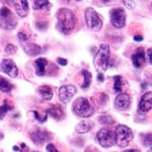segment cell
<instances>
[{"instance_id": "7c38bea8", "label": "cell", "mask_w": 152, "mask_h": 152, "mask_svg": "<svg viewBox=\"0 0 152 152\" xmlns=\"http://www.w3.org/2000/svg\"><path fill=\"white\" fill-rule=\"evenodd\" d=\"M50 138L51 137H50V133L48 132H45V130H42V129H38V130H36V132L31 133V139L36 144L45 143V142L50 140Z\"/></svg>"}, {"instance_id": "6da1fadb", "label": "cell", "mask_w": 152, "mask_h": 152, "mask_svg": "<svg viewBox=\"0 0 152 152\" xmlns=\"http://www.w3.org/2000/svg\"><path fill=\"white\" fill-rule=\"evenodd\" d=\"M56 27L60 32L68 35L75 27V17L70 9L60 8L56 13Z\"/></svg>"}, {"instance_id": "f35d334b", "label": "cell", "mask_w": 152, "mask_h": 152, "mask_svg": "<svg viewBox=\"0 0 152 152\" xmlns=\"http://www.w3.org/2000/svg\"><path fill=\"white\" fill-rule=\"evenodd\" d=\"M34 152H38V151H34Z\"/></svg>"}, {"instance_id": "836d02e7", "label": "cell", "mask_w": 152, "mask_h": 152, "mask_svg": "<svg viewBox=\"0 0 152 152\" xmlns=\"http://www.w3.org/2000/svg\"><path fill=\"white\" fill-rule=\"evenodd\" d=\"M57 62L62 66H65L66 64H67V60L64 59V58H57Z\"/></svg>"}, {"instance_id": "1f68e13d", "label": "cell", "mask_w": 152, "mask_h": 152, "mask_svg": "<svg viewBox=\"0 0 152 152\" xmlns=\"http://www.w3.org/2000/svg\"><path fill=\"white\" fill-rule=\"evenodd\" d=\"M146 56H147L148 60H149V62L152 64V48H149V50H147V51H146Z\"/></svg>"}, {"instance_id": "44dd1931", "label": "cell", "mask_w": 152, "mask_h": 152, "mask_svg": "<svg viewBox=\"0 0 152 152\" xmlns=\"http://www.w3.org/2000/svg\"><path fill=\"white\" fill-rule=\"evenodd\" d=\"M12 89H13V85L7 79L0 76V91L3 93H10Z\"/></svg>"}, {"instance_id": "8992f818", "label": "cell", "mask_w": 152, "mask_h": 152, "mask_svg": "<svg viewBox=\"0 0 152 152\" xmlns=\"http://www.w3.org/2000/svg\"><path fill=\"white\" fill-rule=\"evenodd\" d=\"M17 25V20L11 10L7 7L0 9V27L6 30H13Z\"/></svg>"}, {"instance_id": "74e56055", "label": "cell", "mask_w": 152, "mask_h": 152, "mask_svg": "<svg viewBox=\"0 0 152 152\" xmlns=\"http://www.w3.org/2000/svg\"><path fill=\"white\" fill-rule=\"evenodd\" d=\"M148 152H152V148H151V149H150L149 151H148Z\"/></svg>"}, {"instance_id": "2e32d148", "label": "cell", "mask_w": 152, "mask_h": 152, "mask_svg": "<svg viewBox=\"0 0 152 152\" xmlns=\"http://www.w3.org/2000/svg\"><path fill=\"white\" fill-rule=\"evenodd\" d=\"M47 114H48L51 118L56 121H61L64 118V112H63L62 109L57 105H54L53 107H50V109H48Z\"/></svg>"}, {"instance_id": "52a82bcc", "label": "cell", "mask_w": 152, "mask_h": 152, "mask_svg": "<svg viewBox=\"0 0 152 152\" xmlns=\"http://www.w3.org/2000/svg\"><path fill=\"white\" fill-rule=\"evenodd\" d=\"M97 139L100 145L103 147L109 148L115 143V133L108 129H102L97 132Z\"/></svg>"}, {"instance_id": "484cf974", "label": "cell", "mask_w": 152, "mask_h": 152, "mask_svg": "<svg viewBox=\"0 0 152 152\" xmlns=\"http://www.w3.org/2000/svg\"><path fill=\"white\" fill-rule=\"evenodd\" d=\"M99 121L100 123L104 124H113L115 123V120L111 115H103V117H100Z\"/></svg>"}, {"instance_id": "4fadbf2b", "label": "cell", "mask_w": 152, "mask_h": 152, "mask_svg": "<svg viewBox=\"0 0 152 152\" xmlns=\"http://www.w3.org/2000/svg\"><path fill=\"white\" fill-rule=\"evenodd\" d=\"M130 105V97L126 93H121L118 96L115 97V106L121 110H126Z\"/></svg>"}, {"instance_id": "603a6c76", "label": "cell", "mask_w": 152, "mask_h": 152, "mask_svg": "<svg viewBox=\"0 0 152 152\" xmlns=\"http://www.w3.org/2000/svg\"><path fill=\"white\" fill-rule=\"evenodd\" d=\"M81 73L84 76V83L82 84L81 87L83 88V89H86V88L90 86V83H91V81H92V74L87 70H82Z\"/></svg>"}, {"instance_id": "e575fe53", "label": "cell", "mask_w": 152, "mask_h": 152, "mask_svg": "<svg viewBox=\"0 0 152 152\" xmlns=\"http://www.w3.org/2000/svg\"><path fill=\"white\" fill-rule=\"evenodd\" d=\"M142 39H143V38H142V36H140V35H137V36H134V41H136V42H141Z\"/></svg>"}, {"instance_id": "83f0119b", "label": "cell", "mask_w": 152, "mask_h": 152, "mask_svg": "<svg viewBox=\"0 0 152 152\" xmlns=\"http://www.w3.org/2000/svg\"><path fill=\"white\" fill-rule=\"evenodd\" d=\"M143 144L146 147L152 146V133H150V134H147L146 136H145L144 139H143Z\"/></svg>"}, {"instance_id": "4316f807", "label": "cell", "mask_w": 152, "mask_h": 152, "mask_svg": "<svg viewBox=\"0 0 152 152\" xmlns=\"http://www.w3.org/2000/svg\"><path fill=\"white\" fill-rule=\"evenodd\" d=\"M16 51H17V48L15 47L14 45L10 44L5 48V53L6 54H8V56H13L14 53H16Z\"/></svg>"}, {"instance_id": "d6a6232c", "label": "cell", "mask_w": 152, "mask_h": 152, "mask_svg": "<svg viewBox=\"0 0 152 152\" xmlns=\"http://www.w3.org/2000/svg\"><path fill=\"white\" fill-rule=\"evenodd\" d=\"M124 4L126 6H127L129 8H133L135 6V2L134 1H132V2H130V1H124Z\"/></svg>"}, {"instance_id": "d4e9b609", "label": "cell", "mask_w": 152, "mask_h": 152, "mask_svg": "<svg viewBox=\"0 0 152 152\" xmlns=\"http://www.w3.org/2000/svg\"><path fill=\"white\" fill-rule=\"evenodd\" d=\"M12 109V106L7 104V102L4 103L3 106H0V120L5 117V115L7 114V112Z\"/></svg>"}, {"instance_id": "ffe728a7", "label": "cell", "mask_w": 152, "mask_h": 152, "mask_svg": "<svg viewBox=\"0 0 152 152\" xmlns=\"http://www.w3.org/2000/svg\"><path fill=\"white\" fill-rule=\"evenodd\" d=\"M38 92L39 95L42 96V98L44 100H47V101H48V100H50L51 98H53V89L48 86V85H42V86H39V89H38Z\"/></svg>"}, {"instance_id": "7402d4cb", "label": "cell", "mask_w": 152, "mask_h": 152, "mask_svg": "<svg viewBox=\"0 0 152 152\" xmlns=\"http://www.w3.org/2000/svg\"><path fill=\"white\" fill-rule=\"evenodd\" d=\"M50 3L48 0H38V1H34L33 7L35 10H39V9H45V8H50Z\"/></svg>"}, {"instance_id": "ba28073f", "label": "cell", "mask_w": 152, "mask_h": 152, "mask_svg": "<svg viewBox=\"0 0 152 152\" xmlns=\"http://www.w3.org/2000/svg\"><path fill=\"white\" fill-rule=\"evenodd\" d=\"M111 23L115 28L121 29L126 25V12L123 8H114L110 12Z\"/></svg>"}, {"instance_id": "8d00e7d4", "label": "cell", "mask_w": 152, "mask_h": 152, "mask_svg": "<svg viewBox=\"0 0 152 152\" xmlns=\"http://www.w3.org/2000/svg\"><path fill=\"white\" fill-rule=\"evenodd\" d=\"M124 152H139V151L136 150V149H130V150H126V151H124Z\"/></svg>"}, {"instance_id": "9a60e30c", "label": "cell", "mask_w": 152, "mask_h": 152, "mask_svg": "<svg viewBox=\"0 0 152 152\" xmlns=\"http://www.w3.org/2000/svg\"><path fill=\"white\" fill-rule=\"evenodd\" d=\"M14 7L16 10L17 14L20 17H26L29 13V3L26 0H22V1L14 2Z\"/></svg>"}, {"instance_id": "4dcf8cb0", "label": "cell", "mask_w": 152, "mask_h": 152, "mask_svg": "<svg viewBox=\"0 0 152 152\" xmlns=\"http://www.w3.org/2000/svg\"><path fill=\"white\" fill-rule=\"evenodd\" d=\"M45 149H47L48 152H59V151L56 148V146H54L53 144H51V143L48 144V145H47V147H45Z\"/></svg>"}, {"instance_id": "d6986e66", "label": "cell", "mask_w": 152, "mask_h": 152, "mask_svg": "<svg viewBox=\"0 0 152 152\" xmlns=\"http://www.w3.org/2000/svg\"><path fill=\"white\" fill-rule=\"evenodd\" d=\"M94 126L93 123H91L90 121H80L77 126H76L75 129L76 132L78 133H86V132H89L92 127Z\"/></svg>"}, {"instance_id": "ac0fdd59", "label": "cell", "mask_w": 152, "mask_h": 152, "mask_svg": "<svg viewBox=\"0 0 152 152\" xmlns=\"http://www.w3.org/2000/svg\"><path fill=\"white\" fill-rule=\"evenodd\" d=\"M36 64V74L38 76H42L45 73V67L48 64V60L44 57H39L35 60Z\"/></svg>"}, {"instance_id": "7a4b0ae2", "label": "cell", "mask_w": 152, "mask_h": 152, "mask_svg": "<svg viewBox=\"0 0 152 152\" xmlns=\"http://www.w3.org/2000/svg\"><path fill=\"white\" fill-rule=\"evenodd\" d=\"M109 60H110V48L108 45H101L94 56V66L98 73L103 74V72L107 70Z\"/></svg>"}, {"instance_id": "3957f363", "label": "cell", "mask_w": 152, "mask_h": 152, "mask_svg": "<svg viewBox=\"0 0 152 152\" xmlns=\"http://www.w3.org/2000/svg\"><path fill=\"white\" fill-rule=\"evenodd\" d=\"M72 110L76 115L81 118H89L95 112L93 106L90 104L86 98H83V97L75 100L72 105Z\"/></svg>"}, {"instance_id": "f546056e", "label": "cell", "mask_w": 152, "mask_h": 152, "mask_svg": "<svg viewBox=\"0 0 152 152\" xmlns=\"http://www.w3.org/2000/svg\"><path fill=\"white\" fill-rule=\"evenodd\" d=\"M33 114H34V115H35V118H37V120L39 121H41V123H44V121H47V118H48V115H45V117H44V118H42L41 115H39V113L38 112H36V111H33L32 112Z\"/></svg>"}, {"instance_id": "d590c367", "label": "cell", "mask_w": 152, "mask_h": 152, "mask_svg": "<svg viewBox=\"0 0 152 152\" xmlns=\"http://www.w3.org/2000/svg\"><path fill=\"white\" fill-rule=\"evenodd\" d=\"M97 78H98V80H99L100 82H103V81H104V75H103L102 73H99V74H98V77H97Z\"/></svg>"}, {"instance_id": "cb8c5ba5", "label": "cell", "mask_w": 152, "mask_h": 152, "mask_svg": "<svg viewBox=\"0 0 152 152\" xmlns=\"http://www.w3.org/2000/svg\"><path fill=\"white\" fill-rule=\"evenodd\" d=\"M114 80H115L114 90L115 91V92H121V88H123V80H121V77L117 75L114 77Z\"/></svg>"}, {"instance_id": "30bf717a", "label": "cell", "mask_w": 152, "mask_h": 152, "mask_svg": "<svg viewBox=\"0 0 152 152\" xmlns=\"http://www.w3.org/2000/svg\"><path fill=\"white\" fill-rule=\"evenodd\" d=\"M1 68L8 76L11 78L17 77L18 75V67L13 60L11 59H3L1 62Z\"/></svg>"}, {"instance_id": "f1b7e54d", "label": "cell", "mask_w": 152, "mask_h": 152, "mask_svg": "<svg viewBox=\"0 0 152 152\" xmlns=\"http://www.w3.org/2000/svg\"><path fill=\"white\" fill-rule=\"evenodd\" d=\"M18 38H19V39H21V42H23L24 44L29 41V36L24 32L19 33V34H18Z\"/></svg>"}, {"instance_id": "5b68a950", "label": "cell", "mask_w": 152, "mask_h": 152, "mask_svg": "<svg viewBox=\"0 0 152 152\" xmlns=\"http://www.w3.org/2000/svg\"><path fill=\"white\" fill-rule=\"evenodd\" d=\"M85 21L89 29L93 31H100L103 27V21L100 15L91 7L87 8L85 11Z\"/></svg>"}, {"instance_id": "e0dca14e", "label": "cell", "mask_w": 152, "mask_h": 152, "mask_svg": "<svg viewBox=\"0 0 152 152\" xmlns=\"http://www.w3.org/2000/svg\"><path fill=\"white\" fill-rule=\"evenodd\" d=\"M23 48H24V50H25V53L31 56H37V54L41 53V51H42V48L38 45L33 44V42H27V44L23 45Z\"/></svg>"}, {"instance_id": "9c48e42d", "label": "cell", "mask_w": 152, "mask_h": 152, "mask_svg": "<svg viewBox=\"0 0 152 152\" xmlns=\"http://www.w3.org/2000/svg\"><path fill=\"white\" fill-rule=\"evenodd\" d=\"M76 94V88L73 85H64L59 88L58 97L60 101L64 104H68L73 98V96Z\"/></svg>"}, {"instance_id": "5bb4252c", "label": "cell", "mask_w": 152, "mask_h": 152, "mask_svg": "<svg viewBox=\"0 0 152 152\" xmlns=\"http://www.w3.org/2000/svg\"><path fill=\"white\" fill-rule=\"evenodd\" d=\"M139 109L142 112H148L152 110V92L145 93L141 97L139 102Z\"/></svg>"}, {"instance_id": "8fae6325", "label": "cell", "mask_w": 152, "mask_h": 152, "mask_svg": "<svg viewBox=\"0 0 152 152\" xmlns=\"http://www.w3.org/2000/svg\"><path fill=\"white\" fill-rule=\"evenodd\" d=\"M132 64L135 68H141L144 66L146 62V57H145V51L142 48H138L134 53L132 56Z\"/></svg>"}, {"instance_id": "277c9868", "label": "cell", "mask_w": 152, "mask_h": 152, "mask_svg": "<svg viewBox=\"0 0 152 152\" xmlns=\"http://www.w3.org/2000/svg\"><path fill=\"white\" fill-rule=\"evenodd\" d=\"M133 134L132 129L129 126L120 124L115 127V140L118 146L126 147L129 145V143L132 140Z\"/></svg>"}]
</instances>
